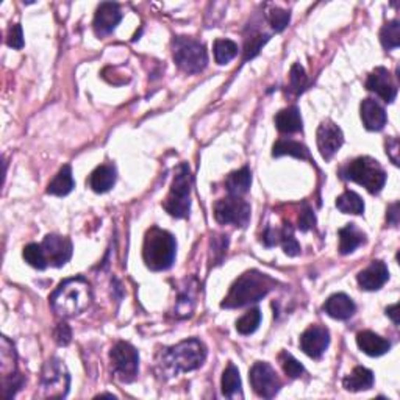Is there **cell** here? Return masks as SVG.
<instances>
[{"label": "cell", "instance_id": "cell-30", "mask_svg": "<svg viewBox=\"0 0 400 400\" xmlns=\"http://www.w3.org/2000/svg\"><path fill=\"white\" fill-rule=\"evenodd\" d=\"M336 207L344 214H363L364 213V202L354 191H345L336 199Z\"/></svg>", "mask_w": 400, "mask_h": 400}, {"label": "cell", "instance_id": "cell-43", "mask_svg": "<svg viewBox=\"0 0 400 400\" xmlns=\"http://www.w3.org/2000/svg\"><path fill=\"white\" fill-rule=\"evenodd\" d=\"M53 338H55V341L60 345H67L71 343V338H72V331L71 327L67 325L66 322H60L55 330H53Z\"/></svg>", "mask_w": 400, "mask_h": 400}, {"label": "cell", "instance_id": "cell-26", "mask_svg": "<svg viewBox=\"0 0 400 400\" xmlns=\"http://www.w3.org/2000/svg\"><path fill=\"white\" fill-rule=\"evenodd\" d=\"M222 394L227 399H242V389H241V377L240 371L233 363H228V366L222 374Z\"/></svg>", "mask_w": 400, "mask_h": 400}, {"label": "cell", "instance_id": "cell-41", "mask_svg": "<svg viewBox=\"0 0 400 400\" xmlns=\"http://www.w3.org/2000/svg\"><path fill=\"white\" fill-rule=\"evenodd\" d=\"M6 44L13 47V49H22L24 33H22V27H20V24H15L10 27L8 35H6Z\"/></svg>", "mask_w": 400, "mask_h": 400}, {"label": "cell", "instance_id": "cell-33", "mask_svg": "<svg viewBox=\"0 0 400 400\" xmlns=\"http://www.w3.org/2000/svg\"><path fill=\"white\" fill-rule=\"evenodd\" d=\"M380 43L386 50L397 49L400 46V22L399 20H389L380 30Z\"/></svg>", "mask_w": 400, "mask_h": 400}, {"label": "cell", "instance_id": "cell-1", "mask_svg": "<svg viewBox=\"0 0 400 400\" xmlns=\"http://www.w3.org/2000/svg\"><path fill=\"white\" fill-rule=\"evenodd\" d=\"M50 305L60 317H76L91 305V284L85 277H72L58 284L50 294Z\"/></svg>", "mask_w": 400, "mask_h": 400}, {"label": "cell", "instance_id": "cell-24", "mask_svg": "<svg viewBox=\"0 0 400 400\" xmlns=\"http://www.w3.org/2000/svg\"><path fill=\"white\" fill-rule=\"evenodd\" d=\"M116 183V167L113 165H102L96 167L90 177V186L94 193H106Z\"/></svg>", "mask_w": 400, "mask_h": 400}, {"label": "cell", "instance_id": "cell-20", "mask_svg": "<svg viewBox=\"0 0 400 400\" xmlns=\"http://www.w3.org/2000/svg\"><path fill=\"white\" fill-rule=\"evenodd\" d=\"M324 310L325 313H327L330 317H333V319L347 321L355 315L357 305L347 294L338 293L329 297L327 302L324 305Z\"/></svg>", "mask_w": 400, "mask_h": 400}, {"label": "cell", "instance_id": "cell-46", "mask_svg": "<svg viewBox=\"0 0 400 400\" xmlns=\"http://www.w3.org/2000/svg\"><path fill=\"white\" fill-rule=\"evenodd\" d=\"M386 219L391 223V226H397L399 223V203H392V205L388 208V214H386Z\"/></svg>", "mask_w": 400, "mask_h": 400}, {"label": "cell", "instance_id": "cell-11", "mask_svg": "<svg viewBox=\"0 0 400 400\" xmlns=\"http://www.w3.org/2000/svg\"><path fill=\"white\" fill-rule=\"evenodd\" d=\"M249 378L250 383H252L254 391L256 392V396H260L263 399L275 397L282 388V380L269 363L256 361L252 366V369H250Z\"/></svg>", "mask_w": 400, "mask_h": 400}, {"label": "cell", "instance_id": "cell-40", "mask_svg": "<svg viewBox=\"0 0 400 400\" xmlns=\"http://www.w3.org/2000/svg\"><path fill=\"white\" fill-rule=\"evenodd\" d=\"M270 39V35H256L249 38L246 41V50H244V61L252 60L258 55L260 50L263 49V46Z\"/></svg>", "mask_w": 400, "mask_h": 400}, {"label": "cell", "instance_id": "cell-27", "mask_svg": "<svg viewBox=\"0 0 400 400\" xmlns=\"http://www.w3.org/2000/svg\"><path fill=\"white\" fill-rule=\"evenodd\" d=\"M252 183V172L249 167H242L240 171H235L226 179V189L230 195H238L241 198L246 194Z\"/></svg>", "mask_w": 400, "mask_h": 400}, {"label": "cell", "instance_id": "cell-6", "mask_svg": "<svg viewBox=\"0 0 400 400\" xmlns=\"http://www.w3.org/2000/svg\"><path fill=\"white\" fill-rule=\"evenodd\" d=\"M191 169H189L186 163H181L177 167V172H175L171 191H169L165 203H163V207H165L166 212L171 214L172 218L183 219L189 214V209H191Z\"/></svg>", "mask_w": 400, "mask_h": 400}, {"label": "cell", "instance_id": "cell-31", "mask_svg": "<svg viewBox=\"0 0 400 400\" xmlns=\"http://www.w3.org/2000/svg\"><path fill=\"white\" fill-rule=\"evenodd\" d=\"M213 50H214L216 63L227 64L238 55V44L230 39H216Z\"/></svg>", "mask_w": 400, "mask_h": 400}, {"label": "cell", "instance_id": "cell-29", "mask_svg": "<svg viewBox=\"0 0 400 400\" xmlns=\"http://www.w3.org/2000/svg\"><path fill=\"white\" fill-rule=\"evenodd\" d=\"M283 155H291V157L301 160H311L310 151L307 146L293 139H279L273 147V157H283Z\"/></svg>", "mask_w": 400, "mask_h": 400}, {"label": "cell", "instance_id": "cell-39", "mask_svg": "<svg viewBox=\"0 0 400 400\" xmlns=\"http://www.w3.org/2000/svg\"><path fill=\"white\" fill-rule=\"evenodd\" d=\"M307 74H305V69L299 64L296 63L293 64L289 71V88L291 91L294 94H301L305 88H307Z\"/></svg>", "mask_w": 400, "mask_h": 400}, {"label": "cell", "instance_id": "cell-25", "mask_svg": "<svg viewBox=\"0 0 400 400\" xmlns=\"http://www.w3.org/2000/svg\"><path fill=\"white\" fill-rule=\"evenodd\" d=\"M340 254L341 255H349L354 252L355 249H358L361 244L366 241V235L358 228L355 223H347V226L343 227L340 232Z\"/></svg>", "mask_w": 400, "mask_h": 400}, {"label": "cell", "instance_id": "cell-35", "mask_svg": "<svg viewBox=\"0 0 400 400\" xmlns=\"http://www.w3.org/2000/svg\"><path fill=\"white\" fill-rule=\"evenodd\" d=\"M279 244H282L284 254L289 256H297L301 254V244L294 238V230L289 222L284 223L283 228L280 230Z\"/></svg>", "mask_w": 400, "mask_h": 400}, {"label": "cell", "instance_id": "cell-23", "mask_svg": "<svg viewBox=\"0 0 400 400\" xmlns=\"http://www.w3.org/2000/svg\"><path fill=\"white\" fill-rule=\"evenodd\" d=\"M343 386L352 392L368 391L374 386V372L368 368H363V366H357L349 375L344 377Z\"/></svg>", "mask_w": 400, "mask_h": 400}, {"label": "cell", "instance_id": "cell-5", "mask_svg": "<svg viewBox=\"0 0 400 400\" xmlns=\"http://www.w3.org/2000/svg\"><path fill=\"white\" fill-rule=\"evenodd\" d=\"M341 177L364 186L371 194L380 193L386 183L385 169L380 163L371 157H358L350 161L341 169Z\"/></svg>", "mask_w": 400, "mask_h": 400}, {"label": "cell", "instance_id": "cell-10", "mask_svg": "<svg viewBox=\"0 0 400 400\" xmlns=\"http://www.w3.org/2000/svg\"><path fill=\"white\" fill-rule=\"evenodd\" d=\"M214 218L222 226L233 223L244 228L250 221V205L238 195H230L214 203Z\"/></svg>", "mask_w": 400, "mask_h": 400}, {"label": "cell", "instance_id": "cell-3", "mask_svg": "<svg viewBox=\"0 0 400 400\" xmlns=\"http://www.w3.org/2000/svg\"><path fill=\"white\" fill-rule=\"evenodd\" d=\"M273 288H275V280L269 275L261 274L260 270H249L236 280L230 293L223 299L222 308H241L249 303L258 302L266 297Z\"/></svg>", "mask_w": 400, "mask_h": 400}, {"label": "cell", "instance_id": "cell-32", "mask_svg": "<svg viewBox=\"0 0 400 400\" xmlns=\"http://www.w3.org/2000/svg\"><path fill=\"white\" fill-rule=\"evenodd\" d=\"M22 256H24V260L35 269L44 270L47 266H49V264H47V260H46L44 249H43V246H41V244H36V242L27 244V246L24 247Z\"/></svg>", "mask_w": 400, "mask_h": 400}, {"label": "cell", "instance_id": "cell-34", "mask_svg": "<svg viewBox=\"0 0 400 400\" xmlns=\"http://www.w3.org/2000/svg\"><path fill=\"white\" fill-rule=\"evenodd\" d=\"M261 322V313L258 308H254L247 311L246 315L242 317H240L238 321H236V330H238V333L247 336V335H252L254 331L258 329V325Z\"/></svg>", "mask_w": 400, "mask_h": 400}, {"label": "cell", "instance_id": "cell-42", "mask_svg": "<svg viewBox=\"0 0 400 400\" xmlns=\"http://www.w3.org/2000/svg\"><path fill=\"white\" fill-rule=\"evenodd\" d=\"M316 223L313 209L308 207V203H303L302 205V212L299 214V230L302 232H308L310 228H313Z\"/></svg>", "mask_w": 400, "mask_h": 400}, {"label": "cell", "instance_id": "cell-2", "mask_svg": "<svg viewBox=\"0 0 400 400\" xmlns=\"http://www.w3.org/2000/svg\"><path fill=\"white\" fill-rule=\"evenodd\" d=\"M207 360V347L202 341L191 338L181 341L172 347H166L160 352L158 366L161 372L167 377L177 375L180 372H189L199 369Z\"/></svg>", "mask_w": 400, "mask_h": 400}, {"label": "cell", "instance_id": "cell-45", "mask_svg": "<svg viewBox=\"0 0 400 400\" xmlns=\"http://www.w3.org/2000/svg\"><path fill=\"white\" fill-rule=\"evenodd\" d=\"M279 240H280V230H274V228L268 227L266 232H264L263 235V242L266 244L268 247H273L279 244Z\"/></svg>", "mask_w": 400, "mask_h": 400}, {"label": "cell", "instance_id": "cell-44", "mask_svg": "<svg viewBox=\"0 0 400 400\" xmlns=\"http://www.w3.org/2000/svg\"><path fill=\"white\" fill-rule=\"evenodd\" d=\"M386 153L391 158L394 165H399V139L397 138H388L386 141Z\"/></svg>", "mask_w": 400, "mask_h": 400}, {"label": "cell", "instance_id": "cell-12", "mask_svg": "<svg viewBox=\"0 0 400 400\" xmlns=\"http://www.w3.org/2000/svg\"><path fill=\"white\" fill-rule=\"evenodd\" d=\"M2 372L10 368L8 374L2 375V383H4V396L6 399H13L16 396V392L24 386V377L18 372V364H16V350L15 345L8 340L6 336H2Z\"/></svg>", "mask_w": 400, "mask_h": 400}, {"label": "cell", "instance_id": "cell-7", "mask_svg": "<svg viewBox=\"0 0 400 400\" xmlns=\"http://www.w3.org/2000/svg\"><path fill=\"white\" fill-rule=\"evenodd\" d=\"M172 55L175 64L186 74H199L208 64V53L205 46L194 38H174Z\"/></svg>", "mask_w": 400, "mask_h": 400}, {"label": "cell", "instance_id": "cell-18", "mask_svg": "<svg viewBox=\"0 0 400 400\" xmlns=\"http://www.w3.org/2000/svg\"><path fill=\"white\" fill-rule=\"evenodd\" d=\"M389 279L388 266L380 260L372 261L368 268L358 274L357 280L360 288L364 291H377Z\"/></svg>", "mask_w": 400, "mask_h": 400}, {"label": "cell", "instance_id": "cell-9", "mask_svg": "<svg viewBox=\"0 0 400 400\" xmlns=\"http://www.w3.org/2000/svg\"><path fill=\"white\" fill-rule=\"evenodd\" d=\"M113 374L122 383H130L138 375L139 355L130 343L119 341L110 352Z\"/></svg>", "mask_w": 400, "mask_h": 400}, {"label": "cell", "instance_id": "cell-37", "mask_svg": "<svg viewBox=\"0 0 400 400\" xmlns=\"http://www.w3.org/2000/svg\"><path fill=\"white\" fill-rule=\"evenodd\" d=\"M266 16H268L270 27H273V30L275 33H280L287 29L288 24H289V19H291L289 11L282 10V8H279V6H274V8H270L266 13Z\"/></svg>", "mask_w": 400, "mask_h": 400}, {"label": "cell", "instance_id": "cell-28", "mask_svg": "<svg viewBox=\"0 0 400 400\" xmlns=\"http://www.w3.org/2000/svg\"><path fill=\"white\" fill-rule=\"evenodd\" d=\"M74 186H76V183H74V177H72V169L69 165L63 166L58 171V174L55 175V179H53L49 186H47V194H52V195H67L69 194Z\"/></svg>", "mask_w": 400, "mask_h": 400}, {"label": "cell", "instance_id": "cell-8", "mask_svg": "<svg viewBox=\"0 0 400 400\" xmlns=\"http://www.w3.org/2000/svg\"><path fill=\"white\" fill-rule=\"evenodd\" d=\"M41 392L39 397H50V399H63L69 392L71 386V375L67 372L66 366L61 363L58 358L44 364L41 371Z\"/></svg>", "mask_w": 400, "mask_h": 400}, {"label": "cell", "instance_id": "cell-21", "mask_svg": "<svg viewBox=\"0 0 400 400\" xmlns=\"http://www.w3.org/2000/svg\"><path fill=\"white\" fill-rule=\"evenodd\" d=\"M357 344L369 357H382L391 349V343L388 340L369 330L360 331L357 335Z\"/></svg>", "mask_w": 400, "mask_h": 400}, {"label": "cell", "instance_id": "cell-19", "mask_svg": "<svg viewBox=\"0 0 400 400\" xmlns=\"http://www.w3.org/2000/svg\"><path fill=\"white\" fill-rule=\"evenodd\" d=\"M363 125L371 132H380L386 125L385 108L374 99H364L360 105Z\"/></svg>", "mask_w": 400, "mask_h": 400}, {"label": "cell", "instance_id": "cell-15", "mask_svg": "<svg viewBox=\"0 0 400 400\" xmlns=\"http://www.w3.org/2000/svg\"><path fill=\"white\" fill-rule=\"evenodd\" d=\"M366 90L374 92L386 104H392L397 97V86L386 67H375L369 74L366 80Z\"/></svg>", "mask_w": 400, "mask_h": 400}, {"label": "cell", "instance_id": "cell-16", "mask_svg": "<svg viewBox=\"0 0 400 400\" xmlns=\"http://www.w3.org/2000/svg\"><path fill=\"white\" fill-rule=\"evenodd\" d=\"M330 344L329 330L322 325H311L301 336V347L310 358L319 360Z\"/></svg>", "mask_w": 400, "mask_h": 400}, {"label": "cell", "instance_id": "cell-4", "mask_svg": "<svg viewBox=\"0 0 400 400\" xmlns=\"http://www.w3.org/2000/svg\"><path fill=\"white\" fill-rule=\"evenodd\" d=\"M175 254H177V242L171 233L160 227L147 230L142 246V260L149 269L155 273L167 270L175 261Z\"/></svg>", "mask_w": 400, "mask_h": 400}, {"label": "cell", "instance_id": "cell-47", "mask_svg": "<svg viewBox=\"0 0 400 400\" xmlns=\"http://www.w3.org/2000/svg\"><path fill=\"white\" fill-rule=\"evenodd\" d=\"M397 305H391V307H388L386 308V315H388L391 319H392V322H394L396 325H399V316H397Z\"/></svg>", "mask_w": 400, "mask_h": 400}, {"label": "cell", "instance_id": "cell-36", "mask_svg": "<svg viewBox=\"0 0 400 400\" xmlns=\"http://www.w3.org/2000/svg\"><path fill=\"white\" fill-rule=\"evenodd\" d=\"M186 289L183 291V293L179 296V301H177V308H175V315L179 317H188L191 316L193 310H194V305H195V289L198 287H185Z\"/></svg>", "mask_w": 400, "mask_h": 400}, {"label": "cell", "instance_id": "cell-22", "mask_svg": "<svg viewBox=\"0 0 400 400\" xmlns=\"http://www.w3.org/2000/svg\"><path fill=\"white\" fill-rule=\"evenodd\" d=\"M275 127L280 133H287V135L302 132L303 122H302L299 108L288 106V108H284V110L277 113Z\"/></svg>", "mask_w": 400, "mask_h": 400}, {"label": "cell", "instance_id": "cell-13", "mask_svg": "<svg viewBox=\"0 0 400 400\" xmlns=\"http://www.w3.org/2000/svg\"><path fill=\"white\" fill-rule=\"evenodd\" d=\"M316 138L317 149H319L322 158L327 161L333 158V155L340 151L341 146L344 144L343 130L330 119L324 120L319 128H317Z\"/></svg>", "mask_w": 400, "mask_h": 400}, {"label": "cell", "instance_id": "cell-17", "mask_svg": "<svg viewBox=\"0 0 400 400\" xmlns=\"http://www.w3.org/2000/svg\"><path fill=\"white\" fill-rule=\"evenodd\" d=\"M122 19V13L119 10L118 4L113 2H104L99 5V8L96 11V16H94V32H96L97 36H106L116 29L118 24Z\"/></svg>", "mask_w": 400, "mask_h": 400}, {"label": "cell", "instance_id": "cell-14", "mask_svg": "<svg viewBox=\"0 0 400 400\" xmlns=\"http://www.w3.org/2000/svg\"><path fill=\"white\" fill-rule=\"evenodd\" d=\"M44 249L47 264L53 268H61L71 260L72 256V242L66 236L60 235H47L44 241L41 242Z\"/></svg>", "mask_w": 400, "mask_h": 400}, {"label": "cell", "instance_id": "cell-38", "mask_svg": "<svg viewBox=\"0 0 400 400\" xmlns=\"http://www.w3.org/2000/svg\"><path fill=\"white\" fill-rule=\"evenodd\" d=\"M279 360L282 363V368H283V372L287 374L289 378H299L305 369H303V366L296 360V358L288 354V352H282L280 357H279Z\"/></svg>", "mask_w": 400, "mask_h": 400}]
</instances>
